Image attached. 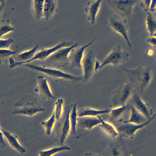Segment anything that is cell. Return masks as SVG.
<instances>
[{
	"label": "cell",
	"mask_w": 156,
	"mask_h": 156,
	"mask_svg": "<svg viewBox=\"0 0 156 156\" xmlns=\"http://www.w3.org/2000/svg\"><path fill=\"white\" fill-rule=\"evenodd\" d=\"M14 106L16 108L12 113L13 115L32 117L45 110L37 98L31 94H25L21 97Z\"/></svg>",
	"instance_id": "cell-1"
},
{
	"label": "cell",
	"mask_w": 156,
	"mask_h": 156,
	"mask_svg": "<svg viewBox=\"0 0 156 156\" xmlns=\"http://www.w3.org/2000/svg\"><path fill=\"white\" fill-rule=\"evenodd\" d=\"M124 71L129 81L141 93H142L151 83L153 78L151 69L149 67L139 66L133 69L125 68Z\"/></svg>",
	"instance_id": "cell-2"
},
{
	"label": "cell",
	"mask_w": 156,
	"mask_h": 156,
	"mask_svg": "<svg viewBox=\"0 0 156 156\" xmlns=\"http://www.w3.org/2000/svg\"><path fill=\"white\" fill-rule=\"evenodd\" d=\"M23 65L56 79H62L73 82H78L82 80L83 79L82 76H74L56 68L49 67L44 66H40L29 63Z\"/></svg>",
	"instance_id": "cell-3"
},
{
	"label": "cell",
	"mask_w": 156,
	"mask_h": 156,
	"mask_svg": "<svg viewBox=\"0 0 156 156\" xmlns=\"http://www.w3.org/2000/svg\"><path fill=\"white\" fill-rule=\"evenodd\" d=\"M74 43L73 42L64 41L57 44L51 48H42L38 52L36 53L31 59L25 62H16L12 57H10L9 60V67L10 68H13L16 66L29 63L35 60L46 59L49 56L58 50L63 48L71 46Z\"/></svg>",
	"instance_id": "cell-4"
},
{
	"label": "cell",
	"mask_w": 156,
	"mask_h": 156,
	"mask_svg": "<svg viewBox=\"0 0 156 156\" xmlns=\"http://www.w3.org/2000/svg\"><path fill=\"white\" fill-rule=\"evenodd\" d=\"M109 25L115 32L120 35L129 48H132V44L128 33V26L126 20L118 14L111 15L109 18Z\"/></svg>",
	"instance_id": "cell-5"
},
{
	"label": "cell",
	"mask_w": 156,
	"mask_h": 156,
	"mask_svg": "<svg viewBox=\"0 0 156 156\" xmlns=\"http://www.w3.org/2000/svg\"><path fill=\"white\" fill-rule=\"evenodd\" d=\"M73 105L70 104L64 108L63 114L58 121L56 128V135L58 137L61 145H62L71 131L70 114Z\"/></svg>",
	"instance_id": "cell-6"
},
{
	"label": "cell",
	"mask_w": 156,
	"mask_h": 156,
	"mask_svg": "<svg viewBox=\"0 0 156 156\" xmlns=\"http://www.w3.org/2000/svg\"><path fill=\"white\" fill-rule=\"evenodd\" d=\"M133 88L132 84L129 80L118 87L112 96V108L126 104L133 93Z\"/></svg>",
	"instance_id": "cell-7"
},
{
	"label": "cell",
	"mask_w": 156,
	"mask_h": 156,
	"mask_svg": "<svg viewBox=\"0 0 156 156\" xmlns=\"http://www.w3.org/2000/svg\"><path fill=\"white\" fill-rule=\"evenodd\" d=\"M129 56L128 52L123 50L121 45H118L114 47L100 63L99 69L108 65L113 66L120 65L126 62Z\"/></svg>",
	"instance_id": "cell-8"
},
{
	"label": "cell",
	"mask_w": 156,
	"mask_h": 156,
	"mask_svg": "<svg viewBox=\"0 0 156 156\" xmlns=\"http://www.w3.org/2000/svg\"><path fill=\"white\" fill-rule=\"evenodd\" d=\"M77 43L72 45L60 48L56 51L45 59L47 62L57 67H64L70 63L69 55L71 50L76 47Z\"/></svg>",
	"instance_id": "cell-9"
},
{
	"label": "cell",
	"mask_w": 156,
	"mask_h": 156,
	"mask_svg": "<svg viewBox=\"0 0 156 156\" xmlns=\"http://www.w3.org/2000/svg\"><path fill=\"white\" fill-rule=\"evenodd\" d=\"M100 64L93 51H89L84 55L82 63L83 81L87 82L91 78L94 72L98 70Z\"/></svg>",
	"instance_id": "cell-10"
},
{
	"label": "cell",
	"mask_w": 156,
	"mask_h": 156,
	"mask_svg": "<svg viewBox=\"0 0 156 156\" xmlns=\"http://www.w3.org/2000/svg\"><path fill=\"white\" fill-rule=\"evenodd\" d=\"M137 0H107L109 5L122 16L129 17Z\"/></svg>",
	"instance_id": "cell-11"
},
{
	"label": "cell",
	"mask_w": 156,
	"mask_h": 156,
	"mask_svg": "<svg viewBox=\"0 0 156 156\" xmlns=\"http://www.w3.org/2000/svg\"><path fill=\"white\" fill-rule=\"evenodd\" d=\"M154 114L147 121L144 123L140 124H135L129 122L120 123L117 124L116 128L119 132L124 136L132 138L138 130L144 127L151 122L156 116Z\"/></svg>",
	"instance_id": "cell-12"
},
{
	"label": "cell",
	"mask_w": 156,
	"mask_h": 156,
	"mask_svg": "<svg viewBox=\"0 0 156 156\" xmlns=\"http://www.w3.org/2000/svg\"><path fill=\"white\" fill-rule=\"evenodd\" d=\"M95 38L93 39L89 42L78 48H73L70 52L69 59L71 69H82V63L84 56L85 49L95 41Z\"/></svg>",
	"instance_id": "cell-13"
},
{
	"label": "cell",
	"mask_w": 156,
	"mask_h": 156,
	"mask_svg": "<svg viewBox=\"0 0 156 156\" xmlns=\"http://www.w3.org/2000/svg\"><path fill=\"white\" fill-rule=\"evenodd\" d=\"M37 85L34 91L38 93L43 100H52L55 98L49 84L48 79L43 76L39 75L37 77Z\"/></svg>",
	"instance_id": "cell-14"
},
{
	"label": "cell",
	"mask_w": 156,
	"mask_h": 156,
	"mask_svg": "<svg viewBox=\"0 0 156 156\" xmlns=\"http://www.w3.org/2000/svg\"><path fill=\"white\" fill-rule=\"evenodd\" d=\"M130 100L131 104L148 119L153 116V111L150 106L138 94L133 92Z\"/></svg>",
	"instance_id": "cell-15"
},
{
	"label": "cell",
	"mask_w": 156,
	"mask_h": 156,
	"mask_svg": "<svg viewBox=\"0 0 156 156\" xmlns=\"http://www.w3.org/2000/svg\"><path fill=\"white\" fill-rule=\"evenodd\" d=\"M102 1L90 0L88 1L84 9L87 19L91 24H93L100 10Z\"/></svg>",
	"instance_id": "cell-16"
},
{
	"label": "cell",
	"mask_w": 156,
	"mask_h": 156,
	"mask_svg": "<svg viewBox=\"0 0 156 156\" xmlns=\"http://www.w3.org/2000/svg\"><path fill=\"white\" fill-rule=\"evenodd\" d=\"M100 117L98 115L97 117H78L77 126L82 129H91L100 124Z\"/></svg>",
	"instance_id": "cell-17"
},
{
	"label": "cell",
	"mask_w": 156,
	"mask_h": 156,
	"mask_svg": "<svg viewBox=\"0 0 156 156\" xmlns=\"http://www.w3.org/2000/svg\"><path fill=\"white\" fill-rule=\"evenodd\" d=\"M130 107V104H126L111 109L108 114L111 122H121L125 114L129 110Z\"/></svg>",
	"instance_id": "cell-18"
},
{
	"label": "cell",
	"mask_w": 156,
	"mask_h": 156,
	"mask_svg": "<svg viewBox=\"0 0 156 156\" xmlns=\"http://www.w3.org/2000/svg\"><path fill=\"white\" fill-rule=\"evenodd\" d=\"M0 131L13 148L21 154H23L26 153L27 151L26 148L20 144L16 136L1 128Z\"/></svg>",
	"instance_id": "cell-19"
},
{
	"label": "cell",
	"mask_w": 156,
	"mask_h": 156,
	"mask_svg": "<svg viewBox=\"0 0 156 156\" xmlns=\"http://www.w3.org/2000/svg\"><path fill=\"white\" fill-rule=\"evenodd\" d=\"M129 112L128 119L123 122L140 125L144 123L149 119L138 111L131 104Z\"/></svg>",
	"instance_id": "cell-20"
},
{
	"label": "cell",
	"mask_w": 156,
	"mask_h": 156,
	"mask_svg": "<svg viewBox=\"0 0 156 156\" xmlns=\"http://www.w3.org/2000/svg\"><path fill=\"white\" fill-rule=\"evenodd\" d=\"M110 110L108 108L98 109L88 107H85L77 111L78 117H97L100 115L108 114Z\"/></svg>",
	"instance_id": "cell-21"
},
{
	"label": "cell",
	"mask_w": 156,
	"mask_h": 156,
	"mask_svg": "<svg viewBox=\"0 0 156 156\" xmlns=\"http://www.w3.org/2000/svg\"><path fill=\"white\" fill-rule=\"evenodd\" d=\"M100 124L98 126L110 136L115 138L119 134L116 127L111 122L106 121L100 117Z\"/></svg>",
	"instance_id": "cell-22"
},
{
	"label": "cell",
	"mask_w": 156,
	"mask_h": 156,
	"mask_svg": "<svg viewBox=\"0 0 156 156\" xmlns=\"http://www.w3.org/2000/svg\"><path fill=\"white\" fill-rule=\"evenodd\" d=\"M56 2L53 0L44 1L43 14L46 20H48L55 12L56 8Z\"/></svg>",
	"instance_id": "cell-23"
},
{
	"label": "cell",
	"mask_w": 156,
	"mask_h": 156,
	"mask_svg": "<svg viewBox=\"0 0 156 156\" xmlns=\"http://www.w3.org/2000/svg\"><path fill=\"white\" fill-rule=\"evenodd\" d=\"M38 47V45L36 44L31 49L19 53L16 57L15 61L17 62H23L30 60L36 54Z\"/></svg>",
	"instance_id": "cell-24"
},
{
	"label": "cell",
	"mask_w": 156,
	"mask_h": 156,
	"mask_svg": "<svg viewBox=\"0 0 156 156\" xmlns=\"http://www.w3.org/2000/svg\"><path fill=\"white\" fill-rule=\"evenodd\" d=\"M71 150V148L66 145L54 147L46 150L39 151V156H52L58 152Z\"/></svg>",
	"instance_id": "cell-25"
},
{
	"label": "cell",
	"mask_w": 156,
	"mask_h": 156,
	"mask_svg": "<svg viewBox=\"0 0 156 156\" xmlns=\"http://www.w3.org/2000/svg\"><path fill=\"white\" fill-rule=\"evenodd\" d=\"M146 25L147 30L150 35L156 32V19L150 12H147Z\"/></svg>",
	"instance_id": "cell-26"
},
{
	"label": "cell",
	"mask_w": 156,
	"mask_h": 156,
	"mask_svg": "<svg viewBox=\"0 0 156 156\" xmlns=\"http://www.w3.org/2000/svg\"><path fill=\"white\" fill-rule=\"evenodd\" d=\"M78 115L76 103L73 104L70 114V120L71 126V133L75 134L78 125Z\"/></svg>",
	"instance_id": "cell-27"
},
{
	"label": "cell",
	"mask_w": 156,
	"mask_h": 156,
	"mask_svg": "<svg viewBox=\"0 0 156 156\" xmlns=\"http://www.w3.org/2000/svg\"><path fill=\"white\" fill-rule=\"evenodd\" d=\"M57 122L55 114L53 112L51 116L47 120L41 122V124L44 128L46 134L49 135Z\"/></svg>",
	"instance_id": "cell-28"
},
{
	"label": "cell",
	"mask_w": 156,
	"mask_h": 156,
	"mask_svg": "<svg viewBox=\"0 0 156 156\" xmlns=\"http://www.w3.org/2000/svg\"><path fill=\"white\" fill-rule=\"evenodd\" d=\"M64 100L63 98H58L54 104L53 112L55 114L57 120L58 121L62 117L64 111Z\"/></svg>",
	"instance_id": "cell-29"
},
{
	"label": "cell",
	"mask_w": 156,
	"mask_h": 156,
	"mask_svg": "<svg viewBox=\"0 0 156 156\" xmlns=\"http://www.w3.org/2000/svg\"><path fill=\"white\" fill-rule=\"evenodd\" d=\"M15 28L10 25L9 19H3L1 20L0 22V37L8 33L15 31Z\"/></svg>",
	"instance_id": "cell-30"
},
{
	"label": "cell",
	"mask_w": 156,
	"mask_h": 156,
	"mask_svg": "<svg viewBox=\"0 0 156 156\" xmlns=\"http://www.w3.org/2000/svg\"><path fill=\"white\" fill-rule=\"evenodd\" d=\"M44 0H33L34 13L36 19L38 20L43 16V9Z\"/></svg>",
	"instance_id": "cell-31"
},
{
	"label": "cell",
	"mask_w": 156,
	"mask_h": 156,
	"mask_svg": "<svg viewBox=\"0 0 156 156\" xmlns=\"http://www.w3.org/2000/svg\"><path fill=\"white\" fill-rule=\"evenodd\" d=\"M16 52L9 49H0V62H6L7 59H9L10 56L15 54Z\"/></svg>",
	"instance_id": "cell-32"
},
{
	"label": "cell",
	"mask_w": 156,
	"mask_h": 156,
	"mask_svg": "<svg viewBox=\"0 0 156 156\" xmlns=\"http://www.w3.org/2000/svg\"><path fill=\"white\" fill-rule=\"evenodd\" d=\"M14 42L13 40L11 38H9L6 39L0 40V49H7L10 45Z\"/></svg>",
	"instance_id": "cell-33"
},
{
	"label": "cell",
	"mask_w": 156,
	"mask_h": 156,
	"mask_svg": "<svg viewBox=\"0 0 156 156\" xmlns=\"http://www.w3.org/2000/svg\"><path fill=\"white\" fill-rule=\"evenodd\" d=\"M109 156H122L121 152L118 147L114 146L110 150Z\"/></svg>",
	"instance_id": "cell-34"
},
{
	"label": "cell",
	"mask_w": 156,
	"mask_h": 156,
	"mask_svg": "<svg viewBox=\"0 0 156 156\" xmlns=\"http://www.w3.org/2000/svg\"><path fill=\"white\" fill-rule=\"evenodd\" d=\"M151 0H142L140 2L141 7L144 10L147 12H149Z\"/></svg>",
	"instance_id": "cell-35"
},
{
	"label": "cell",
	"mask_w": 156,
	"mask_h": 156,
	"mask_svg": "<svg viewBox=\"0 0 156 156\" xmlns=\"http://www.w3.org/2000/svg\"><path fill=\"white\" fill-rule=\"evenodd\" d=\"M147 42L151 46L156 48V37L153 35H150L147 38Z\"/></svg>",
	"instance_id": "cell-36"
},
{
	"label": "cell",
	"mask_w": 156,
	"mask_h": 156,
	"mask_svg": "<svg viewBox=\"0 0 156 156\" xmlns=\"http://www.w3.org/2000/svg\"><path fill=\"white\" fill-rule=\"evenodd\" d=\"M156 9V0H151L149 12H154Z\"/></svg>",
	"instance_id": "cell-37"
},
{
	"label": "cell",
	"mask_w": 156,
	"mask_h": 156,
	"mask_svg": "<svg viewBox=\"0 0 156 156\" xmlns=\"http://www.w3.org/2000/svg\"><path fill=\"white\" fill-rule=\"evenodd\" d=\"M0 144L1 147H2V148H4L6 146V144L4 140L3 136V135L2 132L0 131Z\"/></svg>",
	"instance_id": "cell-38"
},
{
	"label": "cell",
	"mask_w": 156,
	"mask_h": 156,
	"mask_svg": "<svg viewBox=\"0 0 156 156\" xmlns=\"http://www.w3.org/2000/svg\"><path fill=\"white\" fill-rule=\"evenodd\" d=\"M83 156H101L99 154L92 152H86Z\"/></svg>",
	"instance_id": "cell-39"
},
{
	"label": "cell",
	"mask_w": 156,
	"mask_h": 156,
	"mask_svg": "<svg viewBox=\"0 0 156 156\" xmlns=\"http://www.w3.org/2000/svg\"><path fill=\"white\" fill-rule=\"evenodd\" d=\"M154 114L156 115V113H155Z\"/></svg>",
	"instance_id": "cell-40"
},
{
	"label": "cell",
	"mask_w": 156,
	"mask_h": 156,
	"mask_svg": "<svg viewBox=\"0 0 156 156\" xmlns=\"http://www.w3.org/2000/svg\"><path fill=\"white\" fill-rule=\"evenodd\" d=\"M155 11H156V10H155Z\"/></svg>",
	"instance_id": "cell-41"
},
{
	"label": "cell",
	"mask_w": 156,
	"mask_h": 156,
	"mask_svg": "<svg viewBox=\"0 0 156 156\" xmlns=\"http://www.w3.org/2000/svg\"></svg>",
	"instance_id": "cell-42"
}]
</instances>
